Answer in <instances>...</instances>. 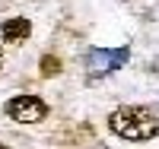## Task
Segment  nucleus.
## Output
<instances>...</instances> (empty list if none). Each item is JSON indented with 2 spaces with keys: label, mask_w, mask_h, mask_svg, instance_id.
I'll use <instances>...</instances> for the list:
<instances>
[{
  "label": "nucleus",
  "mask_w": 159,
  "mask_h": 149,
  "mask_svg": "<svg viewBox=\"0 0 159 149\" xmlns=\"http://www.w3.org/2000/svg\"><path fill=\"white\" fill-rule=\"evenodd\" d=\"M3 111L16 124H38V121L48 117V102L38 99V95H13L3 105Z\"/></svg>",
  "instance_id": "f03ea898"
},
{
  "label": "nucleus",
  "mask_w": 159,
  "mask_h": 149,
  "mask_svg": "<svg viewBox=\"0 0 159 149\" xmlns=\"http://www.w3.org/2000/svg\"><path fill=\"white\" fill-rule=\"evenodd\" d=\"M0 67H3V51H0Z\"/></svg>",
  "instance_id": "423d86ee"
},
{
  "label": "nucleus",
  "mask_w": 159,
  "mask_h": 149,
  "mask_svg": "<svg viewBox=\"0 0 159 149\" xmlns=\"http://www.w3.org/2000/svg\"><path fill=\"white\" fill-rule=\"evenodd\" d=\"M108 130L130 143H147L159 133V117L143 105H118L108 114Z\"/></svg>",
  "instance_id": "f257e3e1"
},
{
  "label": "nucleus",
  "mask_w": 159,
  "mask_h": 149,
  "mask_svg": "<svg viewBox=\"0 0 159 149\" xmlns=\"http://www.w3.org/2000/svg\"><path fill=\"white\" fill-rule=\"evenodd\" d=\"M121 64H127V48H118V51H89V73H111V70H118Z\"/></svg>",
  "instance_id": "7ed1b4c3"
},
{
  "label": "nucleus",
  "mask_w": 159,
  "mask_h": 149,
  "mask_svg": "<svg viewBox=\"0 0 159 149\" xmlns=\"http://www.w3.org/2000/svg\"><path fill=\"white\" fill-rule=\"evenodd\" d=\"M57 73H61V57L45 54L42 57V76H57Z\"/></svg>",
  "instance_id": "39448f33"
},
{
  "label": "nucleus",
  "mask_w": 159,
  "mask_h": 149,
  "mask_svg": "<svg viewBox=\"0 0 159 149\" xmlns=\"http://www.w3.org/2000/svg\"><path fill=\"white\" fill-rule=\"evenodd\" d=\"M0 35H3L7 45H19V42H25V38L32 35V22L25 16H13V19H7L0 25Z\"/></svg>",
  "instance_id": "20e7f679"
}]
</instances>
